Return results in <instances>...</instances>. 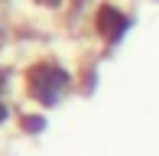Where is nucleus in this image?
Masks as SVG:
<instances>
[{
    "mask_svg": "<svg viewBox=\"0 0 159 156\" xmlns=\"http://www.w3.org/2000/svg\"><path fill=\"white\" fill-rule=\"evenodd\" d=\"M98 30L107 33V39H111V42H117L120 33L127 30V20L120 16L114 7H101V13H98Z\"/></svg>",
    "mask_w": 159,
    "mask_h": 156,
    "instance_id": "f03ea898",
    "label": "nucleus"
},
{
    "mask_svg": "<svg viewBox=\"0 0 159 156\" xmlns=\"http://www.w3.org/2000/svg\"><path fill=\"white\" fill-rule=\"evenodd\" d=\"M65 88H68V75L59 65H36L26 75V91L39 104H55Z\"/></svg>",
    "mask_w": 159,
    "mask_h": 156,
    "instance_id": "f257e3e1",
    "label": "nucleus"
},
{
    "mask_svg": "<svg viewBox=\"0 0 159 156\" xmlns=\"http://www.w3.org/2000/svg\"><path fill=\"white\" fill-rule=\"evenodd\" d=\"M39 3H49V7H55V3H59V0H39Z\"/></svg>",
    "mask_w": 159,
    "mask_h": 156,
    "instance_id": "7ed1b4c3",
    "label": "nucleus"
}]
</instances>
